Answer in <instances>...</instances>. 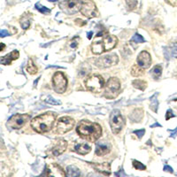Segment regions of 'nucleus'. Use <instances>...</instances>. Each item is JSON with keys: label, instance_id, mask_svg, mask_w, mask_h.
I'll return each mask as SVG.
<instances>
[{"label": "nucleus", "instance_id": "ddd939ff", "mask_svg": "<svg viewBox=\"0 0 177 177\" xmlns=\"http://www.w3.org/2000/svg\"><path fill=\"white\" fill-rule=\"evenodd\" d=\"M45 175L50 176H60L63 177L67 175V174L64 172V170L61 168V167L57 164H50L45 168V173L43 174Z\"/></svg>", "mask_w": 177, "mask_h": 177}, {"label": "nucleus", "instance_id": "f8f14e48", "mask_svg": "<svg viewBox=\"0 0 177 177\" xmlns=\"http://www.w3.org/2000/svg\"><path fill=\"white\" fill-rule=\"evenodd\" d=\"M68 147V143L67 141L63 140V139H59L56 140L54 143L51 145V147L49 149V151L47 152V154L50 157H57L61 155L63 152L67 150Z\"/></svg>", "mask_w": 177, "mask_h": 177}, {"label": "nucleus", "instance_id": "7ed1b4c3", "mask_svg": "<svg viewBox=\"0 0 177 177\" xmlns=\"http://www.w3.org/2000/svg\"><path fill=\"white\" fill-rule=\"evenodd\" d=\"M82 4V0H64L59 3V6L66 14L74 15L81 11Z\"/></svg>", "mask_w": 177, "mask_h": 177}, {"label": "nucleus", "instance_id": "72a5a7b5", "mask_svg": "<svg viewBox=\"0 0 177 177\" xmlns=\"http://www.w3.org/2000/svg\"><path fill=\"white\" fill-rule=\"evenodd\" d=\"M46 102L48 103V104H51V105H60V102L57 101V100H55L53 98H48L47 99H46Z\"/></svg>", "mask_w": 177, "mask_h": 177}, {"label": "nucleus", "instance_id": "f3484780", "mask_svg": "<svg viewBox=\"0 0 177 177\" xmlns=\"http://www.w3.org/2000/svg\"><path fill=\"white\" fill-rule=\"evenodd\" d=\"M90 165L97 172L101 173L104 175H111V166L109 163H91Z\"/></svg>", "mask_w": 177, "mask_h": 177}, {"label": "nucleus", "instance_id": "6e6552de", "mask_svg": "<svg viewBox=\"0 0 177 177\" xmlns=\"http://www.w3.org/2000/svg\"><path fill=\"white\" fill-rule=\"evenodd\" d=\"M76 124V121L74 119L71 117H62L58 120L57 125H56V128H55V132L59 135H62L65 134L68 131H70Z\"/></svg>", "mask_w": 177, "mask_h": 177}, {"label": "nucleus", "instance_id": "6ab92c4d", "mask_svg": "<svg viewBox=\"0 0 177 177\" xmlns=\"http://www.w3.org/2000/svg\"><path fill=\"white\" fill-rule=\"evenodd\" d=\"M75 151H76V152H77L78 154L86 155V154H88L89 152L91 151V148H90V146L88 145L87 143H77L76 146H75Z\"/></svg>", "mask_w": 177, "mask_h": 177}, {"label": "nucleus", "instance_id": "4be33fe9", "mask_svg": "<svg viewBox=\"0 0 177 177\" xmlns=\"http://www.w3.org/2000/svg\"><path fill=\"white\" fill-rule=\"evenodd\" d=\"M143 110L142 109H136L133 112V113L130 115V120L134 122H139L141 120V119L143 118Z\"/></svg>", "mask_w": 177, "mask_h": 177}, {"label": "nucleus", "instance_id": "c9c22d12", "mask_svg": "<svg viewBox=\"0 0 177 177\" xmlns=\"http://www.w3.org/2000/svg\"><path fill=\"white\" fill-rule=\"evenodd\" d=\"M78 40H79V38L78 37H75L72 41H71V47L72 48H76L77 46H78Z\"/></svg>", "mask_w": 177, "mask_h": 177}, {"label": "nucleus", "instance_id": "2f4dec72", "mask_svg": "<svg viewBox=\"0 0 177 177\" xmlns=\"http://www.w3.org/2000/svg\"><path fill=\"white\" fill-rule=\"evenodd\" d=\"M133 167L136 170H145L146 169V167L143 164H142L141 162L137 161V160H133Z\"/></svg>", "mask_w": 177, "mask_h": 177}, {"label": "nucleus", "instance_id": "c03bdc74", "mask_svg": "<svg viewBox=\"0 0 177 177\" xmlns=\"http://www.w3.org/2000/svg\"><path fill=\"white\" fill-rule=\"evenodd\" d=\"M156 126L160 127V124H158V123H155V124H153V125H152V126H151V127H156Z\"/></svg>", "mask_w": 177, "mask_h": 177}, {"label": "nucleus", "instance_id": "a878e982", "mask_svg": "<svg viewBox=\"0 0 177 177\" xmlns=\"http://www.w3.org/2000/svg\"><path fill=\"white\" fill-rule=\"evenodd\" d=\"M151 74H152V76H153L154 79H158L161 76V74H162V67L160 65L155 66L154 68H152V71H151Z\"/></svg>", "mask_w": 177, "mask_h": 177}, {"label": "nucleus", "instance_id": "7c9ffc66", "mask_svg": "<svg viewBox=\"0 0 177 177\" xmlns=\"http://www.w3.org/2000/svg\"><path fill=\"white\" fill-rule=\"evenodd\" d=\"M127 6V8L128 10L132 11L136 7V5H137V2L136 0H126Z\"/></svg>", "mask_w": 177, "mask_h": 177}, {"label": "nucleus", "instance_id": "0eeeda50", "mask_svg": "<svg viewBox=\"0 0 177 177\" xmlns=\"http://www.w3.org/2000/svg\"><path fill=\"white\" fill-rule=\"evenodd\" d=\"M52 85L54 90L59 94H62L66 91L68 87V79L65 75L61 72H57L52 77Z\"/></svg>", "mask_w": 177, "mask_h": 177}, {"label": "nucleus", "instance_id": "58836bf2", "mask_svg": "<svg viewBox=\"0 0 177 177\" xmlns=\"http://www.w3.org/2000/svg\"><path fill=\"white\" fill-rule=\"evenodd\" d=\"M164 171L168 172V173H173V168H172L171 167L168 166V165H166V166L164 167Z\"/></svg>", "mask_w": 177, "mask_h": 177}, {"label": "nucleus", "instance_id": "c756f323", "mask_svg": "<svg viewBox=\"0 0 177 177\" xmlns=\"http://www.w3.org/2000/svg\"><path fill=\"white\" fill-rule=\"evenodd\" d=\"M131 42H136V43H141V42H144V38L141 35H139L138 33L136 34L132 37L131 39Z\"/></svg>", "mask_w": 177, "mask_h": 177}, {"label": "nucleus", "instance_id": "473e14b6", "mask_svg": "<svg viewBox=\"0 0 177 177\" xmlns=\"http://www.w3.org/2000/svg\"><path fill=\"white\" fill-rule=\"evenodd\" d=\"M170 52L172 53V55L177 59V42H175L171 45L170 47Z\"/></svg>", "mask_w": 177, "mask_h": 177}, {"label": "nucleus", "instance_id": "1a4fd4ad", "mask_svg": "<svg viewBox=\"0 0 177 177\" xmlns=\"http://www.w3.org/2000/svg\"><path fill=\"white\" fill-rule=\"evenodd\" d=\"M29 119H30L29 114L17 113L9 119V120L7 121V126L13 129H19L24 126Z\"/></svg>", "mask_w": 177, "mask_h": 177}, {"label": "nucleus", "instance_id": "393cba45", "mask_svg": "<svg viewBox=\"0 0 177 177\" xmlns=\"http://www.w3.org/2000/svg\"><path fill=\"white\" fill-rule=\"evenodd\" d=\"M67 175L68 176H78L80 175V170L75 166H68L67 168Z\"/></svg>", "mask_w": 177, "mask_h": 177}, {"label": "nucleus", "instance_id": "9b49d317", "mask_svg": "<svg viewBox=\"0 0 177 177\" xmlns=\"http://www.w3.org/2000/svg\"><path fill=\"white\" fill-rule=\"evenodd\" d=\"M119 58L118 56L115 53L112 54H109V55H105L100 57L99 59H98L95 62V65L99 68H107L114 66L118 63Z\"/></svg>", "mask_w": 177, "mask_h": 177}, {"label": "nucleus", "instance_id": "2eb2a0df", "mask_svg": "<svg viewBox=\"0 0 177 177\" xmlns=\"http://www.w3.org/2000/svg\"><path fill=\"white\" fill-rule=\"evenodd\" d=\"M118 42V39L115 35H105V37L103 39V45L105 48V51H109L112 50Z\"/></svg>", "mask_w": 177, "mask_h": 177}, {"label": "nucleus", "instance_id": "f704fd0d", "mask_svg": "<svg viewBox=\"0 0 177 177\" xmlns=\"http://www.w3.org/2000/svg\"><path fill=\"white\" fill-rule=\"evenodd\" d=\"M135 135H137V137L138 138H142L143 136V135H144V133H145V130L144 129H141V130H135Z\"/></svg>", "mask_w": 177, "mask_h": 177}, {"label": "nucleus", "instance_id": "f03ea898", "mask_svg": "<svg viewBox=\"0 0 177 177\" xmlns=\"http://www.w3.org/2000/svg\"><path fill=\"white\" fill-rule=\"evenodd\" d=\"M56 115L52 112H46L41 114L31 120V127L37 133H46L50 131L56 120Z\"/></svg>", "mask_w": 177, "mask_h": 177}, {"label": "nucleus", "instance_id": "5701e85b", "mask_svg": "<svg viewBox=\"0 0 177 177\" xmlns=\"http://www.w3.org/2000/svg\"><path fill=\"white\" fill-rule=\"evenodd\" d=\"M132 84L134 86V88L138 89V90H143V91L147 88V83L143 81V80H139V79L133 81V82H132Z\"/></svg>", "mask_w": 177, "mask_h": 177}, {"label": "nucleus", "instance_id": "b1692460", "mask_svg": "<svg viewBox=\"0 0 177 177\" xmlns=\"http://www.w3.org/2000/svg\"><path fill=\"white\" fill-rule=\"evenodd\" d=\"M144 74V71H143V68H141L140 66L138 65H135L133 66L131 68V75L135 77H139V76H143Z\"/></svg>", "mask_w": 177, "mask_h": 177}, {"label": "nucleus", "instance_id": "c85d7f7f", "mask_svg": "<svg viewBox=\"0 0 177 177\" xmlns=\"http://www.w3.org/2000/svg\"><path fill=\"white\" fill-rule=\"evenodd\" d=\"M158 105H159L158 99H157V98H152L150 107H151V109H152L154 112H157V111H158Z\"/></svg>", "mask_w": 177, "mask_h": 177}, {"label": "nucleus", "instance_id": "49530a36", "mask_svg": "<svg viewBox=\"0 0 177 177\" xmlns=\"http://www.w3.org/2000/svg\"><path fill=\"white\" fill-rule=\"evenodd\" d=\"M49 1H51V2H55V1H57V0H49Z\"/></svg>", "mask_w": 177, "mask_h": 177}, {"label": "nucleus", "instance_id": "ea45409f", "mask_svg": "<svg viewBox=\"0 0 177 177\" xmlns=\"http://www.w3.org/2000/svg\"><path fill=\"white\" fill-rule=\"evenodd\" d=\"M76 23L77 24V25H80V26H83V25H84V24H86V22H85V21L82 20H79V19L76 20Z\"/></svg>", "mask_w": 177, "mask_h": 177}, {"label": "nucleus", "instance_id": "e433bc0d", "mask_svg": "<svg viewBox=\"0 0 177 177\" xmlns=\"http://www.w3.org/2000/svg\"><path fill=\"white\" fill-rule=\"evenodd\" d=\"M168 5L174 6V7H177V0H165Z\"/></svg>", "mask_w": 177, "mask_h": 177}, {"label": "nucleus", "instance_id": "a211bd4d", "mask_svg": "<svg viewBox=\"0 0 177 177\" xmlns=\"http://www.w3.org/2000/svg\"><path fill=\"white\" fill-rule=\"evenodd\" d=\"M19 57H20V52L17 50H15V51H13L12 52H10L9 54L6 55V56L1 57L0 61H1L2 65H11L12 62L13 60H16Z\"/></svg>", "mask_w": 177, "mask_h": 177}, {"label": "nucleus", "instance_id": "37998d69", "mask_svg": "<svg viewBox=\"0 0 177 177\" xmlns=\"http://www.w3.org/2000/svg\"><path fill=\"white\" fill-rule=\"evenodd\" d=\"M93 35V32H89L88 33V38L89 39H91V35Z\"/></svg>", "mask_w": 177, "mask_h": 177}, {"label": "nucleus", "instance_id": "423d86ee", "mask_svg": "<svg viewBox=\"0 0 177 177\" xmlns=\"http://www.w3.org/2000/svg\"><path fill=\"white\" fill-rule=\"evenodd\" d=\"M120 82L116 77H111L105 86V97L108 99L115 98L120 93Z\"/></svg>", "mask_w": 177, "mask_h": 177}, {"label": "nucleus", "instance_id": "79ce46f5", "mask_svg": "<svg viewBox=\"0 0 177 177\" xmlns=\"http://www.w3.org/2000/svg\"><path fill=\"white\" fill-rule=\"evenodd\" d=\"M170 132H171V136L172 137H175L176 136V135H177V128H175L174 131H172V130H169Z\"/></svg>", "mask_w": 177, "mask_h": 177}, {"label": "nucleus", "instance_id": "20e7f679", "mask_svg": "<svg viewBox=\"0 0 177 177\" xmlns=\"http://www.w3.org/2000/svg\"><path fill=\"white\" fill-rule=\"evenodd\" d=\"M110 126L114 134H119L125 125V120L119 110H113L110 115Z\"/></svg>", "mask_w": 177, "mask_h": 177}, {"label": "nucleus", "instance_id": "9d476101", "mask_svg": "<svg viewBox=\"0 0 177 177\" xmlns=\"http://www.w3.org/2000/svg\"><path fill=\"white\" fill-rule=\"evenodd\" d=\"M82 14L85 17L91 19L97 17L98 15V11L92 0H84L83 1L81 11Z\"/></svg>", "mask_w": 177, "mask_h": 177}, {"label": "nucleus", "instance_id": "412c9836", "mask_svg": "<svg viewBox=\"0 0 177 177\" xmlns=\"http://www.w3.org/2000/svg\"><path fill=\"white\" fill-rule=\"evenodd\" d=\"M29 14V13H28ZM28 14H24L21 19H20V24L21 26V28L23 29H28L30 26V21H31V18H30V15Z\"/></svg>", "mask_w": 177, "mask_h": 177}, {"label": "nucleus", "instance_id": "aec40b11", "mask_svg": "<svg viewBox=\"0 0 177 177\" xmlns=\"http://www.w3.org/2000/svg\"><path fill=\"white\" fill-rule=\"evenodd\" d=\"M91 51L94 54H101L105 51V48L102 42H94L91 45Z\"/></svg>", "mask_w": 177, "mask_h": 177}, {"label": "nucleus", "instance_id": "4c0bfd02", "mask_svg": "<svg viewBox=\"0 0 177 177\" xmlns=\"http://www.w3.org/2000/svg\"><path fill=\"white\" fill-rule=\"evenodd\" d=\"M173 117H175V114H173V111L171 109L168 110L167 115H166V120H169V119L173 118Z\"/></svg>", "mask_w": 177, "mask_h": 177}, {"label": "nucleus", "instance_id": "4468645a", "mask_svg": "<svg viewBox=\"0 0 177 177\" xmlns=\"http://www.w3.org/2000/svg\"><path fill=\"white\" fill-rule=\"evenodd\" d=\"M136 61H137V65L140 66L141 68H143V69L149 68L151 67V65H152L151 55H150L149 52H147L146 51H143L139 53Z\"/></svg>", "mask_w": 177, "mask_h": 177}, {"label": "nucleus", "instance_id": "bb28decb", "mask_svg": "<svg viewBox=\"0 0 177 177\" xmlns=\"http://www.w3.org/2000/svg\"><path fill=\"white\" fill-rule=\"evenodd\" d=\"M27 72L30 75H35L37 73V68L35 67L33 61L31 59L28 60V66H27Z\"/></svg>", "mask_w": 177, "mask_h": 177}, {"label": "nucleus", "instance_id": "cd10ccee", "mask_svg": "<svg viewBox=\"0 0 177 177\" xmlns=\"http://www.w3.org/2000/svg\"><path fill=\"white\" fill-rule=\"evenodd\" d=\"M35 7L36 10H38L41 13H42V14H50V13H51V10L48 9L47 7H45V6H42L40 3H36L35 6Z\"/></svg>", "mask_w": 177, "mask_h": 177}, {"label": "nucleus", "instance_id": "dca6fc26", "mask_svg": "<svg viewBox=\"0 0 177 177\" xmlns=\"http://www.w3.org/2000/svg\"><path fill=\"white\" fill-rule=\"evenodd\" d=\"M111 149H112V146L108 142L101 141V142L97 143V144H96L95 153L98 156H104V155L108 154L111 151Z\"/></svg>", "mask_w": 177, "mask_h": 177}, {"label": "nucleus", "instance_id": "a18cd8bd", "mask_svg": "<svg viewBox=\"0 0 177 177\" xmlns=\"http://www.w3.org/2000/svg\"><path fill=\"white\" fill-rule=\"evenodd\" d=\"M4 48H5V44L2 43V49H1V51H4Z\"/></svg>", "mask_w": 177, "mask_h": 177}, {"label": "nucleus", "instance_id": "a19ab883", "mask_svg": "<svg viewBox=\"0 0 177 177\" xmlns=\"http://www.w3.org/2000/svg\"><path fill=\"white\" fill-rule=\"evenodd\" d=\"M8 32L6 31V30H1V32H0V35L2 36V37H5V36H6V35H8Z\"/></svg>", "mask_w": 177, "mask_h": 177}, {"label": "nucleus", "instance_id": "39448f33", "mask_svg": "<svg viewBox=\"0 0 177 177\" xmlns=\"http://www.w3.org/2000/svg\"><path fill=\"white\" fill-rule=\"evenodd\" d=\"M105 85V80L99 75H91L85 81L86 88L92 92H100Z\"/></svg>", "mask_w": 177, "mask_h": 177}, {"label": "nucleus", "instance_id": "f257e3e1", "mask_svg": "<svg viewBox=\"0 0 177 177\" xmlns=\"http://www.w3.org/2000/svg\"><path fill=\"white\" fill-rule=\"evenodd\" d=\"M78 135L89 142H96L101 136L102 128L99 124L90 122L87 120H82L76 128Z\"/></svg>", "mask_w": 177, "mask_h": 177}]
</instances>
